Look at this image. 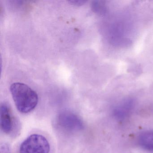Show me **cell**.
Instances as JSON below:
<instances>
[{
    "label": "cell",
    "instance_id": "6da1fadb",
    "mask_svg": "<svg viewBox=\"0 0 153 153\" xmlns=\"http://www.w3.org/2000/svg\"><path fill=\"white\" fill-rule=\"evenodd\" d=\"M131 22L125 17H120L111 21L107 31L108 40L111 45L124 47L131 43L134 28Z\"/></svg>",
    "mask_w": 153,
    "mask_h": 153
},
{
    "label": "cell",
    "instance_id": "7a4b0ae2",
    "mask_svg": "<svg viewBox=\"0 0 153 153\" xmlns=\"http://www.w3.org/2000/svg\"><path fill=\"white\" fill-rule=\"evenodd\" d=\"M10 91L17 109L22 113L30 112L38 104L37 93L26 84L13 83L10 85Z\"/></svg>",
    "mask_w": 153,
    "mask_h": 153
},
{
    "label": "cell",
    "instance_id": "3957f363",
    "mask_svg": "<svg viewBox=\"0 0 153 153\" xmlns=\"http://www.w3.org/2000/svg\"><path fill=\"white\" fill-rule=\"evenodd\" d=\"M50 145L42 135L32 134L25 140L19 148V153H49Z\"/></svg>",
    "mask_w": 153,
    "mask_h": 153
},
{
    "label": "cell",
    "instance_id": "277c9868",
    "mask_svg": "<svg viewBox=\"0 0 153 153\" xmlns=\"http://www.w3.org/2000/svg\"><path fill=\"white\" fill-rule=\"evenodd\" d=\"M56 122L62 129L68 132L79 131L84 128V123L81 118L69 111L60 112L58 114Z\"/></svg>",
    "mask_w": 153,
    "mask_h": 153
},
{
    "label": "cell",
    "instance_id": "5b68a950",
    "mask_svg": "<svg viewBox=\"0 0 153 153\" xmlns=\"http://www.w3.org/2000/svg\"><path fill=\"white\" fill-rule=\"evenodd\" d=\"M15 119L10 106L6 103L1 105L0 125L1 130L6 134H10L15 128Z\"/></svg>",
    "mask_w": 153,
    "mask_h": 153
},
{
    "label": "cell",
    "instance_id": "8992f818",
    "mask_svg": "<svg viewBox=\"0 0 153 153\" xmlns=\"http://www.w3.org/2000/svg\"><path fill=\"white\" fill-rule=\"evenodd\" d=\"M134 106L135 101L133 98L128 97L123 99L114 108V117L120 120H124L131 113Z\"/></svg>",
    "mask_w": 153,
    "mask_h": 153
},
{
    "label": "cell",
    "instance_id": "52a82bcc",
    "mask_svg": "<svg viewBox=\"0 0 153 153\" xmlns=\"http://www.w3.org/2000/svg\"><path fill=\"white\" fill-rule=\"evenodd\" d=\"M138 142L142 148L153 152V130L141 133L139 137Z\"/></svg>",
    "mask_w": 153,
    "mask_h": 153
},
{
    "label": "cell",
    "instance_id": "ba28073f",
    "mask_svg": "<svg viewBox=\"0 0 153 153\" xmlns=\"http://www.w3.org/2000/svg\"><path fill=\"white\" fill-rule=\"evenodd\" d=\"M1 153H10V149L8 145L3 144L1 146Z\"/></svg>",
    "mask_w": 153,
    "mask_h": 153
},
{
    "label": "cell",
    "instance_id": "9c48e42d",
    "mask_svg": "<svg viewBox=\"0 0 153 153\" xmlns=\"http://www.w3.org/2000/svg\"><path fill=\"white\" fill-rule=\"evenodd\" d=\"M70 2L72 3V4H74L75 5H77V6H79V5H82V4L85 3V1H70Z\"/></svg>",
    "mask_w": 153,
    "mask_h": 153
}]
</instances>
